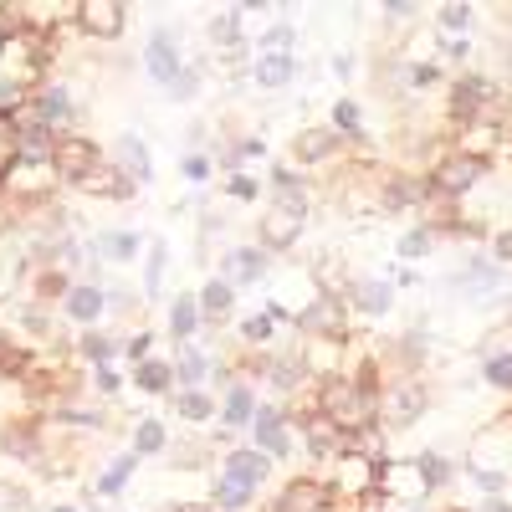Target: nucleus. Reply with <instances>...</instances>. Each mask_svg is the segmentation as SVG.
<instances>
[{
    "mask_svg": "<svg viewBox=\"0 0 512 512\" xmlns=\"http://www.w3.org/2000/svg\"><path fill=\"white\" fill-rule=\"evenodd\" d=\"M318 415L333 420L338 431H349V436L374 431L379 415H384V390L374 384V369L364 364L359 374H333V379H323V384H318Z\"/></svg>",
    "mask_w": 512,
    "mask_h": 512,
    "instance_id": "f257e3e1",
    "label": "nucleus"
},
{
    "mask_svg": "<svg viewBox=\"0 0 512 512\" xmlns=\"http://www.w3.org/2000/svg\"><path fill=\"white\" fill-rule=\"evenodd\" d=\"M303 338H344L349 333V297H313V303L292 318Z\"/></svg>",
    "mask_w": 512,
    "mask_h": 512,
    "instance_id": "f03ea898",
    "label": "nucleus"
},
{
    "mask_svg": "<svg viewBox=\"0 0 512 512\" xmlns=\"http://www.w3.org/2000/svg\"><path fill=\"white\" fill-rule=\"evenodd\" d=\"M482 175H487V159L466 149V154H451V159H441V164L431 169V190H436L441 200H456V195L472 190Z\"/></svg>",
    "mask_w": 512,
    "mask_h": 512,
    "instance_id": "7ed1b4c3",
    "label": "nucleus"
},
{
    "mask_svg": "<svg viewBox=\"0 0 512 512\" xmlns=\"http://www.w3.org/2000/svg\"><path fill=\"white\" fill-rule=\"evenodd\" d=\"M98 164H103V154H98V144H93V139H82V134H57V149H52V169H57V180L77 185V180H88Z\"/></svg>",
    "mask_w": 512,
    "mask_h": 512,
    "instance_id": "20e7f679",
    "label": "nucleus"
},
{
    "mask_svg": "<svg viewBox=\"0 0 512 512\" xmlns=\"http://www.w3.org/2000/svg\"><path fill=\"white\" fill-rule=\"evenodd\" d=\"M425 405H431V395H425V384L420 379H400V384H390V390H384V425H415L420 415H425Z\"/></svg>",
    "mask_w": 512,
    "mask_h": 512,
    "instance_id": "39448f33",
    "label": "nucleus"
},
{
    "mask_svg": "<svg viewBox=\"0 0 512 512\" xmlns=\"http://www.w3.org/2000/svg\"><path fill=\"white\" fill-rule=\"evenodd\" d=\"M379 497H400V502H425L431 482L420 477L415 461H379Z\"/></svg>",
    "mask_w": 512,
    "mask_h": 512,
    "instance_id": "423d86ee",
    "label": "nucleus"
},
{
    "mask_svg": "<svg viewBox=\"0 0 512 512\" xmlns=\"http://www.w3.org/2000/svg\"><path fill=\"white\" fill-rule=\"evenodd\" d=\"M72 11H77V26L88 36H98V41H113L128 26V6H118V0H82V6H72Z\"/></svg>",
    "mask_w": 512,
    "mask_h": 512,
    "instance_id": "0eeeda50",
    "label": "nucleus"
},
{
    "mask_svg": "<svg viewBox=\"0 0 512 512\" xmlns=\"http://www.w3.org/2000/svg\"><path fill=\"white\" fill-rule=\"evenodd\" d=\"M446 282H451L456 292H466L472 303H482V297H492L497 287H507V272H502L497 262H487V256H472V262H466L461 272H451Z\"/></svg>",
    "mask_w": 512,
    "mask_h": 512,
    "instance_id": "6e6552de",
    "label": "nucleus"
},
{
    "mask_svg": "<svg viewBox=\"0 0 512 512\" xmlns=\"http://www.w3.org/2000/svg\"><path fill=\"white\" fill-rule=\"evenodd\" d=\"M144 67L154 72V82H164V88H175V82H180L185 62H180V52H175V26H159V31L149 36V47H144Z\"/></svg>",
    "mask_w": 512,
    "mask_h": 512,
    "instance_id": "1a4fd4ad",
    "label": "nucleus"
},
{
    "mask_svg": "<svg viewBox=\"0 0 512 512\" xmlns=\"http://www.w3.org/2000/svg\"><path fill=\"white\" fill-rule=\"evenodd\" d=\"M338 492L328 487V482H313V477H297V482H287V492L277 497V507L272 512H328V502H333Z\"/></svg>",
    "mask_w": 512,
    "mask_h": 512,
    "instance_id": "9d476101",
    "label": "nucleus"
},
{
    "mask_svg": "<svg viewBox=\"0 0 512 512\" xmlns=\"http://www.w3.org/2000/svg\"><path fill=\"white\" fill-rule=\"evenodd\" d=\"M267 267H272V251H262V246H231L221 277H226L231 287H251V282L267 277Z\"/></svg>",
    "mask_w": 512,
    "mask_h": 512,
    "instance_id": "9b49d317",
    "label": "nucleus"
},
{
    "mask_svg": "<svg viewBox=\"0 0 512 512\" xmlns=\"http://www.w3.org/2000/svg\"><path fill=\"white\" fill-rule=\"evenodd\" d=\"M251 431H256V451H267V456H287V415L277 405H256V420H251Z\"/></svg>",
    "mask_w": 512,
    "mask_h": 512,
    "instance_id": "f8f14e48",
    "label": "nucleus"
},
{
    "mask_svg": "<svg viewBox=\"0 0 512 512\" xmlns=\"http://www.w3.org/2000/svg\"><path fill=\"white\" fill-rule=\"evenodd\" d=\"M72 190H82V195H98V200H128V195H134V180H128L118 164H98L93 175H88V180H77Z\"/></svg>",
    "mask_w": 512,
    "mask_h": 512,
    "instance_id": "ddd939ff",
    "label": "nucleus"
},
{
    "mask_svg": "<svg viewBox=\"0 0 512 512\" xmlns=\"http://www.w3.org/2000/svg\"><path fill=\"white\" fill-rule=\"evenodd\" d=\"M113 164H118V169H123V175L134 180V185L154 175L149 149H144V139H139V134H118V139H113Z\"/></svg>",
    "mask_w": 512,
    "mask_h": 512,
    "instance_id": "4468645a",
    "label": "nucleus"
},
{
    "mask_svg": "<svg viewBox=\"0 0 512 512\" xmlns=\"http://www.w3.org/2000/svg\"><path fill=\"white\" fill-rule=\"evenodd\" d=\"M226 477L231 482H246V487H262L272 477V456L267 451H231L226 456Z\"/></svg>",
    "mask_w": 512,
    "mask_h": 512,
    "instance_id": "2eb2a0df",
    "label": "nucleus"
},
{
    "mask_svg": "<svg viewBox=\"0 0 512 512\" xmlns=\"http://www.w3.org/2000/svg\"><path fill=\"white\" fill-rule=\"evenodd\" d=\"M272 205L303 221L308 216V185L297 180V175H287V169H272Z\"/></svg>",
    "mask_w": 512,
    "mask_h": 512,
    "instance_id": "dca6fc26",
    "label": "nucleus"
},
{
    "mask_svg": "<svg viewBox=\"0 0 512 512\" xmlns=\"http://www.w3.org/2000/svg\"><path fill=\"white\" fill-rule=\"evenodd\" d=\"M349 303H354L359 313L379 318V313H390V303H395V287H390V282H374V277H354V287H349Z\"/></svg>",
    "mask_w": 512,
    "mask_h": 512,
    "instance_id": "f3484780",
    "label": "nucleus"
},
{
    "mask_svg": "<svg viewBox=\"0 0 512 512\" xmlns=\"http://www.w3.org/2000/svg\"><path fill=\"white\" fill-rule=\"evenodd\" d=\"M297 236H303V221H297V216H287V210H267V216H262V251H287Z\"/></svg>",
    "mask_w": 512,
    "mask_h": 512,
    "instance_id": "a211bd4d",
    "label": "nucleus"
},
{
    "mask_svg": "<svg viewBox=\"0 0 512 512\" xmlns=\"http://www.w3.org/2000/svg\"><path fill=\"white\" fill-rule=\"evenodd\" d=\"M205 374H210V359H205L195 344H180V349H175V384H185V390H200Z\"/></svg>",
    "mask_w": 512,
    "mask_h": 512,
    "instance_id": "6ab92c4d",
    "label": "nucleus"
},
{
    "mask_svg": "<svg viewBox=\"0 0 512 512\" xmlns=\"http://www.w3.org/2000/svg\"><path fill=\"white\" fill-rule=\"evenodd\" d=\"M134 384L144 395H169L175 390V364H164V359H144L139 369H134Z\"/></svg>",
    "mask_w": 512,
    "mask_h": 512,
    "instance_id": "aec40b11",
    "label": "nucleus"
},
{
    "mask_svg": "<svg viewBox=\"0 0 512 512\" xmlns=\"http://www.w3.org/2000/svg\"><path fill=\"white\" fill-rule=\"evenodd\" d=\"M200 297L195 292H185V297H175V313H169V333H175L180 338V344H190V338H195V328H200Z\"/></svg>",
    "mask_w": 512,
    "mask_h": 512,
    "instance_id": "412c9836",
    "label": "nucleus"
},
{
    "mask_svg": "<svg viewBox=\"0 0 512 512\" xmlns=\"http://www.w3.org/2000/svg\"><path fill=\"white\" fill-rule=\"evenodd\" d=\"M231 303H236V287H231L226 277H210V282L200 287V313H205V318H226Z\"/></svg>",
    "mask_w": 512,
    "mask_h": 512,
    "instance_id": "4be33fe9",
    "label": "nucleus"
},
{
    "mask_svg": "<svg viewBox=\"0 0 512 512\" xmlns=\"http://www.w3.org/2000/svg\"><path fill=\"white\" fill-rule=\"evenodd\" d=\"M103 308H108V297H103L98 287H67V318H77V323H93Z\"/></svg>",
    "mask_w": 512,
    "mask_h": 512,
    "instance_id": "5701e85b",
    "label": "nucleus"
},
{
    "mask_svg": "<svg viewBox=\"0 0 512 512\" xmlns=\"http://www.w3.org/2000/svg\"><path fill=\"white\" fill-rule=\"evenodd\" d=\"M338 144H344L338 128H308V134H297V159H328Z\"/></svg>",
    "mask_w": 512,
    "mask_h": 512,
    "instance_id": "b1692460",
    "label": "nucleus"
},
{
    "mask_svg": "<svg viewBox=\"0 0 512 512\" xmlns=\"http://www.w3.org/2000/svg\"><path fill=\"white\" fill-rule=\"evenodd\" d=\"M221 420H226V425H251V420H256V400H251L246 384H231V395H226V405H221Z\"/></svg>",
    "mask_w": 512,
    "mask_h": 512,
    "instance_id": "393cba45",
    "label": "nucleus"
},
{
    "mask_svg": "<svg viewBox=\"0 0 512 512\" xmlns=\"http://www.w3.org/2000/svg\"><path fill=\"white\" fill-rule=\"evenodd\" d=\"M287 77H292V57H262L256 62V88L277 93V88H287Z\"/></svg>",
    "mask_w": 512,
    "mask_h": 512,
    "instance_id": "a878e982",
    "label": "nucleus"
},
{
    "mask_svg": "<svg viewBox=\"0 0 512 512\" xmlns=\"http://www.w3.org/2000/svg\"><path fill=\"white\" fill-rule=\"evenodd\" d=\"M251 497H256V487L221 477V487H216V512H246V507H251Z\"/></svg>",
    "mask_w": 512,
    "mask_h": 512,
    "instance_id": "bb28decb",
    "label": "nucleus"
},
{
    "mask_svg": "<svg viewBox=\"0 0 512 512\" xmlns=\"http://www.w3.org/2000/svg\"><path fill=\"white\" fill-rule=\"evenodd\" d=\"M175 410H180V420H190V425H205L210 415H216V400H210L205 390H185V395L175 400Z\"/></svg>",
    "mask_w": 512,
    "mask_h": 512,
    "instance_id": "cd10ccee",
    "label": "nucleus"
},
{
    "mask_svg": "<svg viewBox=\"0 0 512 512\" xmlns=\"http://www.w3.org/2000/svg\"><path fill=\"white\" fill-rule=\"evenodd\" d=\"M164 446H169L164 425H159V420H139V431H134V456H159Z\"/></svg>",
    "mask_w": 512,
    "mask_h": 512,
    "instance_id": "c85d7f7f",
    "label": "nucleus"
},
{
    "mask_svg": "<svg viewBox=\"0 0 512 512\" xmlns=\"http://www.w3.org/2000/svg\"><path fill=\"white\" fill-rule=\"evenodd\" d=\"M134 466H139V456H118V461L108 466V472H103L98 492H103V497H118V492H123V482L134 477Z\"/></svg>",
    "mask_w": 512,
    "mask_h": 512,
    "instance_id": "c756f323",
    "label": "nucleus"
},
{
    "mask_svg": "<svg viewBox=\"0 0 512 512\" xmlns=\"http://www.w3.org/2000/svg\"><path fill=\"white\" fill-rule=\"evenodd\" d=\"M431 246H436V231H431V226H415V231H405V236H400V246H395V251L405 256V262H420V256L431 251Z\"/></svg>",
    "mask_w": 512,
    "mask_h": 512,
    "instance_id": "7c9ffc66",
    "label": "nucleus"
},
{
    "mask_svg": "<svg viewBox=\"0 0 512 512\" xmlns=\"http://www.w3.org/2000/svg\"><path fill=\"white\" fill-rule=\"evenodd\" d=\"M415 466H420V477L431 482V492H436L441 482H451V461H446L441 451H420V456H415Z\"/></svg>",
    "mask_w": 512,
    "mask_h": 512,
    "instance_id": "2f4dec72",
    "label": "nucleus"
},
{
    "mask_svg": "<svg viewBox=\"0 0 512 512\" xmlns=\"http://www.w3.org/2000/svg\"><path fill=\"white\" fill-rule=\"evenodd\" d=\"M98 251H108L113 262H134V251H139V236H134V231H108V236L98 241Z\"/></svg>",
    "mask_w": 512,
    "mask_h": 512,
    "instance_id": "473e14b6",
    "label": "nucleus"
},
{
    "mask_svg": "<svg viewBox=\"0 0 512 512\" xmlns=\"http://www.w3.org/2000/svg\"><path fill=\"white\" fill-rule=\"evenodd\" d=\"M482 379H487V384H497V390H512V354H487Z\"/></svg>",
    "mask_w": 512,
    "mask_h": 512,
    "instance_id": "72a5a7b5",
    "label": "nucleus"
},
{
    "mask_svg": "<svg viewBox=\"0 0 512 512\" xmlns=\"http://www.w3.org/2000/svg\"><path fill=\"white\" fill-rule=\"evenodd\" d=\"M282 318L277 313H262V318H246L241 323V338H246V344H267V338H272V328H277Z\"/></svg>",
    "mask_w": 512,
    "mask_h": 512,
    "instance_id": "f704fd0d",
    "label": "nucleus"
},
{
    "mask_svg": "<svg viewBox=\"0 0 512 512\" xmlns=\"http://www.w3.org/2000/svg\"><path fill=\"white\" fill-rule=\"evenodd\" d=\"M159 282H164V241L149 246V267H144V292L159 297Z\"/></svg>",
    "mask_w": 512,
    "mask_h": 512,
    "instance_id": "c9c22d12",
    "label": "nucleus"
},
{
    "mask_svg": "<svg viewBox=\"0 0 512 512\" xmlns=\"http://www.w3.org/2000/svg\"><path fill=\"white\" fill-rule=\"evenodd\" d=\"M359 123L364 118H359V103L354 98H344V103L333 108V128H338V134H359Z\"/></svg>",
    "mask_w": 512,
    "mask_h": 512,
    "instance_id": "e433bc0d",
    "label": "nucleus"
},
{
    "mask_svg": "<svg viewBox=\"0 0 512 512\" xmlns=\"http://www.w3.org/2000/svg\"><path fill=\"white\" fill-rule=\"evenodd\" d=\"M82 354H88V359H98V364H108V359L118 354V338H103V333H88V338H82Z\"/></svg>",
    "mask_w": 512,
    "mask_h": 512,
    "instance_id": "4c0bfd02",
    "label": "nucleus"
},
{
    "mask_svg": "<svg viewBox=\"0 0 512 512\" xmlns=\"http://www.w3.org/2000/svg\"><path fill=\"white\" fill-rule=\"evenodd\" d=\"M441 26H446V31H466V26H472V6H466V0H451V6H441Z\"/></svg>",
    "mask_w": 512,
    "mask_h": 512,
    "instance_id": "58836bf2",
    "label": "nucleus"
},
{
    "mask_svg": "<svg viewBox=\"0 0 512 512\" xmlns=\"http://www.w3.org/2000/svg\"><path fill=\"white\" fill-rule=\"evenodd\" d=\"M0 512H31V497L11 482H0Z\"/></svg>",
    "mask_w": 512,
    "mask_h": 512,
    "instance_id": "ea45409f",
    "label": "nucleus"
},
{
    "mask_svg": "<svg viewBox=\"0 0 512 512\" xmlns=\"http://www.w3.org/2000/svg\"><path fill=\"white\" fill-rule=\"evenodd\" d=\"M180 169H185V180H190V185L210 180V159H205V154H185V164H180Z\"/></svg>",
    "mask_w": 512,
    "mask_h": 512,
    "instance_id": "a19ab883",
    "label": "nucleus"
},
{
    "mask_svg": "<svg viewBox=\"0 0 512 512\" xmlns=\"http://www.w3.org/2000/svg\"><path fill=\"white\" fill-rule=\"evenodd\" d=\"M231 36H236V11H226V16L210 21V41H231ZM231 47H236V41H231Z\"/></svg>",
    "mask_w": 512,
    "mask_h": 512,
    "instance_id": "79ce46f5",
    "label": "nucleus"
},
{
    "mask_svg": "<svg viewBox=\"0 0 512 512\" xmlns=\"http://www.w3.org/2000/svg\"><path fill=\"white\" fill-rule=\"evenodd\" d=\"M195 88H200V72H190V67H185V72H180V82L169 88V98H175V103H180V98H195Z\"/></svg>",
    "mask_w": 512,
    "mask_h": 512,
    "instance_id": "37998d69",
    "label": "nucleus"
},
{
    "mask_svg": "<svg viewBox=\"0 0 512 512\" xmlns=\"http://www.w3.org/2000/svg\"><path fill=\"white\" fill-rule=\"evenodd\" d=\"M118 384H123V379H118V369H113V364H103V369H98V390H103V395H118Z\"/></svg>",
    "mask_w": 512,
    "mask_h": 512,
    "instance_id": "c03bdc74",
    "label": "nucleus"
},
{
    "mask_svg": "<svg viewBox=\"0 0 512 512\" xmlns=\"http://www.w3.org/2000/svg\"><path fill=\"white\" fill-rule=\"evenodd\" d=\"M226 190H231L236 200H251V195H256V185H251L246 175H231V180H226Z\"/></svg>",
    "mask_w": 512,
    "mask_h": 512,
    "instance_id": "a18cd8bd",
    "label": "nucleus"
},
{
    "mask_svg": "<svg viewBox=\"0 0 512 512\" xmlns=\"http://www.w3.org/2000/svg\"><path fill=\"white\" fill-rule=\"evenodd\" d=\"M123 349H128V354H134V359L144 364V359H149V333H134V338H128V344H123Z\"/></svg>",
    "mask_w": 512,
    "mask_h": 512,
    "instance_id": "49530a36",
    "label": "nucleus"
},
{
    "mask_svg": "<svg viewBox=\"0 0 512 512\" xmlns=\"http://www.w3.org/2000/svg\"><path fill=\"white\" fill-rule=\"evenodd\" d=\"M384 11H390L395 21H410V16H415L420 6H415V0H390V6H384Z\"/></svg>",
    "mask_w": 512,
    "mask_h": 512,
    "instance_id": "de8ad7c7",
    "label": "nucleus"
},
{
    "mask_svg": "<svg viewBox=\"0 0 512 512\" xmlns=\"http://www.w3.org/2000/svg\"><path fill=\"white\" fill-rule=\"evenodd\" d=\"M482 512H512V507H507L502 497H487V502H482Z\"/></svg>",
    "mask_w": 512,
    "mask_h": 512,
    "instance_id": "09e8293b",
    "label": "nucleus"
},
{
    "mask_svg": "<svg viewBox=\"0 0 512 512\" xmlns=\"http://www.w3.org/2000/svg\"><path fill=\"white\" fill-rule=\"evenodd\" d=\"M497 256H502V262H512V236H502V241H497Z\"/></svg>",
    "mask_w": 512,
    "mask_h": 512,
    "instance_id": "8fccbe9b",
    "label": "nucleus"
},
{
    "mask_svg": "<svg viewBox=\"0 0 512 512\" xmlns=\"http://www.w3.org/2000/svg\"><path fill=\"white\" fill-rule=\"evenodd\" d=\"M175 512H205V507H175Z\"/></svg>",
    "mask_w": 512,
    "mask_h": 512,
    "instance_id": "3c124183",
    "label": "nucleus"
},
{
    "mask_svg": "<svg viewBox=\"0 0 512 512\" xmlns=\"http://www.w3.org/2000/svg\"><path fill=\"white\" fill-rule=\"evenodd\" d=\"M52 512H72V507H52Z\"/></svg>",
    "mask_w": 512,
    "mask_h": 512,
    "instance_id": "603ef678",
    "label": "nucleus"
},
{
    "mask_svg": "<svg viewBox=\"0 0 512 512\" xmlns=\"http://www.w3.org/2000/svg\"><path fill=\"white\" fill-rule=\"evenodd\" d=\"M451 512H461V507H451Z\"/></svg>",
    "mask_w": 512,
    "mask_h": 512,
    "instance_id": "864d4df0",
    "label": "nucleus"
}]
</instances>
